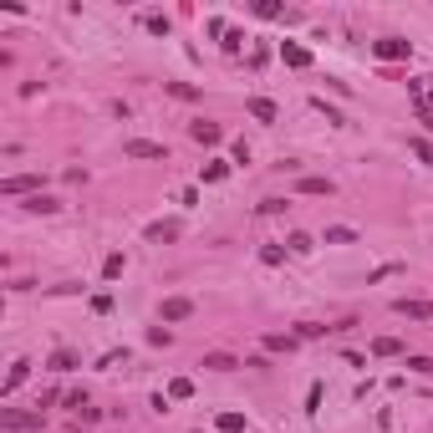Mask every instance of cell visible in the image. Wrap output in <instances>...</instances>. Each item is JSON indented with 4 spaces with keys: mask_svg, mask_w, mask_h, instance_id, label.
Wrapping results in <instances>:
<instances>
[{
    "mask_svg": "<svg viewBox=\"0 0 433 433\" xmlns=\"http://www.w3.org/2000/svg\"><path fill=\"white\" fill-rule=\"evenodd\" d=\"M255 16H265V21H275V16H285V10H281V6H275V0H260V6H255Z\"/></svg>",
    "mask_w": 433,
    "mask_h": 433,
    "instance_id": "cell-25",
    "label": "cell"
},
{
    "mask_svg": "<svg viewBox=\"0 0 433 433\" xmlns=\"http://www.w3.org/2000/svg\"><path fill=\"white\" fill-rule=\"evenodd\" d=\"M372 57L377 61H403L408 57V41L403 36H383V41H372Z\"/></svg>",
    "mask_w": 433,
    "mask_h": 433,
    "instance_id": "cell-2",
    "label": "cell"
},
{
    "mask_svg": "<svg viewBox=\"0 0 433 433\" xmlns=\"http://www.w3.org/2000/svg\"><path fill=\"white\" fill-rule=\"evenodd\" d=\"M168 92H174V97H179V102H194V97H199V92H194L189 82H168Z\"/></svg>",
    "mask_w": 433,
    "mask_h": 433,
    "instance_id": "cell-24",
    "label": "cell"
},
{
    "mask_svg": "<svg viewBox=\"0 0 433 433\" xmlns=\"http://www.w3.org/2000/svg\"><path fill=\"white\" fill-rule=\"evenodd\" d=\"M311 108H316V112H326V123H347V117H342V112H336V108H326V102H321V97H316V102H311Z\"/></svg>",
    "mask_w": 433,
    "mask_h": 433,
    "instance_id": "cell-30",
    "label": "cell"
},
{
    "mask_svg": "<svg viewBox=\"0 0 433 433\" xmlns=\"http://www.w3.org/2000/svg\"><path fill=\"white\" fill-rule=\"evenodd\" d=\"M148 240H179V225L174 219H159V225H148Z\"/></svg>",
    "mask_w": 433,
    "mask_h": 433,
    "instance_id": "cell-13",
    "label": "cell"
},
{
    "mask_svg": "<svg viewBox=\"0 0 433 433\" xmlns=\"http://www.w3.org/2000/svg\"><path fill=\"white\" fill-rule=\"evenodd\" d=\"M189 133H194V138H199V143H225V133H219V128H214V123H194V128H189Z\"/></svg>",
    "mask_w": 433,
    "mask_h": 433,
    "instance_id": "cell-15",
    "label": "cell"
},
{
    "mask_svg": "<svg viewBox=\"0 0 433 433\" xmlns=\"http://www.w3.org/2000/svg\"><path fill=\"white\" fill-rule=\"evenodd\" d=\"M301 336H265V352H291Z\"/></svg>",
    "mask_w": 433,
    "mask_h": 433,
    "instance_id": "cell-20",
    "label": "cell"
},
{
    "mask_svg": "<svg viewBox=\"0 0 433 433\" xmlns=\"http://www.w3.org/2000/svg\"><path fill=\"white\" fill-rule=\"evenodd\" d=\"M189 392H194L189 377H174V383H168V398H189Z\"/></svg>",
    "mask_w": 433,
    "mask_h": 433,
    "instance_id": "cell-23",
    "label": "cell"
},
{
    "mask_svg": "<svg viewBox=\"0 0 433 433\" xmlns=\"http://www.w3.org/2000/svg\"><path fill=\"white\" fill-rule=\"evenodd\" d=\"M6 194H31V189H41V174H16V179H6L0 183Z\"/></svg>",
    "mask_w": 433,
    "mask_h": 433,
    "instance_id": "cell-7",
    "label": "cell"
},
{
    "mask_svg": "<svg viewBox=\"0 0 433 433\" xmlns=\"http://www.w3.org/2000/svg\"><path fill=\"white\" fill-rule=\"evenodd\" d=\"M357 240V230H347V225H332L326 230V245H352Z\"/></svg>",
    "mask_w": 433,
    "mask_h": 433,
    "instance_id": "cell-17",
    "label": "cell"
},
{
    "mask_svg": "<svg viewBox=\"0 0 433 433\" xmlns=\"http://www.w3.org/2000/svg\"><path fill=\"white\" fill-rule=\"evenodd\" d=\"M408 148H413V153H418V159H423V163L433 168V143H428V138H413V143H408Z\"/></svg>",
    "mask_w": 433,
    "mask_h": 433,
    "instance_id": "cell-21",
    "label": "cell"
},
{
    "mask_svg": "<svg viewBox=\"0 0 433 433\" xmlns=\"http://www.w3.org/2000/svg\"><path fill=\"white\" fill-rule=\"evenodd\" d=\"M26 209H31V214H57V199H46V194H31V199H26Z\"/></svg>",
    "mask_w": 433,
    "mask_h": 433,
    "instance_id": "cell-12",
    "label": "cell"
},
{
    "mask_svg": "<svg viewBox=\"0 0 433 433\" xmlns=\"http://www.w3.org/2000/svg\"><path fill=\"white\" fill-rule=\"evenodd\" d=\"M123 270H128V255H117V250H112L108 260H102V275H108V281H117Z\"/></svg>",
    "mask_w": 433,
    "mask_h": 433,
    "instance_id": "cell-16",
    "label": "cell"
},
{
    "mask_svg": "<svg viewBox=\"0 0 433 433\" xmlns=\"http://www.w3.org/2000/svg\"><path fill=\"white\" fill-rule=\"evenodd\" d=\"M143 26H148V31H153V36H168V16H148V21H143Z\"/></svg>",
    "mask_w": 433,
    "mask_h": 433,
    "instance_id": "cell-28",
    "label": "cell"
},
{
    "mask_svg": "<svg viewBox=\"0 0 433 433\" xmlns=\"http://www.w3.org/2000/svg\"><path fill=\"white\" fill-rule=\"evenodd\" d=\"M189 311H194V301H189V296H168V301H163V321H183Z\"/></svg>",
    "mask_w": 433,
    "mask_h": 433,
    "instance_id": "cell-6",
    "label": "cell"
},
{
    "mask_svg": "<svg viewBox=\"0 0 433 433\" xmlns=\"http://www.w3.org/2000/svg\"><path fill=\"white\" fill-rule=\"evenodd\" d=\"M372 357H403V342H398V336H377V342H372Z\"/></svg>",
    "mask_w": 433,
    "mask_h": 433,
    "instance_id": "cell-11",
    "label": "cell"
},
{
    "mask_svg": "<svg viewBox=\"0 0 433 433\" xmlns=\"http://www.w3.org/2000/svg\"><path fill=\"white\" fill-rule=\"evenodd\" d=\"M26 372H31V362H26V357H21V362H10V372H6V383H0V398H10V392H16V387L26 383Z\"/></svg>",
    "mask_w": 433,
    "mask_h": 433,
    "instance_id": "cell-5",
    "label": "cell"
},
{
    "mask_svg": "<svg viewBox=\"0 0 433 433\" xmlns=\"http://www.w3.org/2000/svg\"><path fill=\"white\" fill-rule=\"evenodd\" d=\"M321 408V383H311V392H306V413H316Z\"/></svg>",
    "mask_w": 433,
    "mask_h": 433,
    "instance_id": "cell-31",
    "label": "cell"
},
{
    "mask_svg": "<svg viewBox=\"0 0 433 433\" xmlns=\"http://www.w3.org/2000/svg\"><path fill=\"white\" fill-rule=\"evenodd\" d=\"M199 367H209V372H234L240 362H234L230 352H204V362H199Z\"/></svg>",
    "mask_w": 433,
    "mask_h": 433,
    "instance_id": "cell-9",
    "label": "cell"
},
{
    "mask_svg": "<svg viewBox=\"0 0 433 433\" xmlns=\"http://www.w3.org/2000/svg\"><path fill=\"white\" fill-rule=\"evenodd\" d=\"M0 423H6L10 433H41V413H21V408H0Z\"/></svg>",
    "mask_w": 433,
    "mask_h": 433,
    "instance_id": "cell-1",
    "label": "cell"
},
{
    "mask_svg": "<svg viewBox=\"0 0 433 433\" xmlns=\"http://www.w3.org/2000/svg\"><path fill=\"white\" fill-rule=\"evenodd\" d=\"M123 153H128V159H168L163 143H148V138H128V143H123Z\"/></svg>",
    "mask_w": 433,
    "mask_h": 433,
    "instance_id": "cell-4",
    "label": "cell"
},
{
    "mask_svg": "<svg viewBox=\"0 0 433 433\" xmlns=\"http://www.w3.org/2000/svg\"><path fill=\"white\" fill-rule=\"evenodd\" d=\"M408 367H413V372H423V377H433V357H408Z\"/></svg>",
    "mask_w": 433,
    "mask_h": 433,
    "instance_id": "cell-29",
    "label": "cell"
},
{
    "mask_svg": "<svg viewBox=\"0 0 433 433\" xmlns=\"http://www.w3.org/2000/svg\"><path fill=\"white\" fill-rule=\"evenodd\" d=\"M51 367H57V372H72V367H77V352H72V347H57V352H51Z\"/></svg>",
    "mask_w": 433,
    "mask_h": 433,
    "instance_id": "cell-14",
    "label": "cell"
},
{
    "mask_svg": "<svg viewBox=\"0 0 433 433\" xmlns=\"http://www.w3.org/2000/svg\"><path fill=\"white\" fill-rule=\"evenodd\" d=\"M281 57H285V67H311V51H306V46H296V41H285V46H281Z\"/></svg>",
    "mask_w": 433,
    "mask_h": 433,
    "instance_id": "cell-10",
    "label": "cell"
},
{
    "mask_svg": "<svg viewBox=\"0 0 433 433\" xmlns=\"http://www.w3.org/2000/svg\"><path fill=\"white\" fill-rule=\"evenodd\" d=\"M225 174H230V163H209V168H204V183H219Z\"/></svg>",
    "mask_w": 433,
    "mask_h": 433,
    "instance_id": "cell-26",
    "label": "cell"
},
{
    "mask_svg": "<svg viewBox=\"0 0 433 433\" xmlns=\"http://www.w3.org/2000/svg\"><path fill=\"white\" fill-rule=\"evenodd\" d=\"M214 428H219V433H245V418H240V413H219Z\"/></svg>",
    "mask_w": 433,
    "mask_h": 433,
    "instance_id": "cell-18",
    "label": "cell"
},
{
    "mask_svg": "<svg viewBox=\"0 0 433 433\" xmlns=\"http://www.w3.org/2000/svg\"><path fill=\"white\" fill-rule=\"evenodd\" d=\"M245 108H250V117H255V123H275V117H281V112H275V102H270V97H250Z\"/></svg>",
    "mask_w": 433,
    "mask_h": 433,
    "instance_id": "cell-8",
    "label": "cell"
},
{
    "mask_svg": "<svg viewBox=\"0 0 433 433\" xmlns=\"http://www.w3.org/2000/svg\"><path fill=\"white\" fill-rule=\"evenodd\" d=\"M336 183L332 179H301V194H332Z\"/></svg>",
    "mask_w": 433,
    "mask_h": 433,
    "instance_id": "cell-19",
    "label": "cell"
},
{
    "mask_svg": "<svg viewBox=\"0 0 433 433\" xmlns=\"http://www.w3.org/2000/svg\"><path fill=\"white\" fill-rule=\"evenodd\" d=\"M392 311H398V316H408V321H433V301H392Z\"/></svg>",
    "mask_w": 433,
    "mask_h": 433,
    "instance_id": "cell-3",
    "label": "cell"
},
{
    "mask_svg": "<svg viewBox=\"0 0 433 433\" xmlns=\"http://www.w3.org/2000/svg\"><path fill=\"white\" fill-rule=\"evenodd\" d=\"M285 250H291V255H306V250H311V234H291V240H285Z\"/></svg>",
    "mask_w": 433,
    "mask_h": 433,
    "instance_id": "cell-22",
    "label": "cell"
},
{
    "mask_svg": "<svg viewBox=\"0 0 433 433\" xmlns=\"http://www.w3.org/2000/svg\"><path fill=\"white\" fill-rule=\"evenodd\" d=\"M260 260H265V265H281L285 250H281V245H265V250H260Z\"/></svg>",
    "mask_w": 433,
    "mask_h": 433,
    "instance_id": "cell-27",
    "label": "cell"
},
{
    "mask_svg": "<svg viewBox=\"0 0 433 433\" xmlns=\"http://www.w3.org/2000/svg\"><path fill=\"white\" fill-rule=\"evenodd\" d=\"M255 209H260V214H281V209H285V199H260Z\"/></svg>",
    "mask_w": 433,
    "mask_h": 433,
    "instance_id": "cell-32",
    "label": "cell"
},
{
    "mask_svg": "<svg viewBox=\"0 0 433 433\" xmlns=\"http://www.w3.org/2000/svg\"><path fill=\"white\" fill-rule=\"evenodd\" d=\"M418 117H423V128L433 133V108H418Z\"/></svg>",
    "mask_w": 433,
    "mask_h": 433,
    "instance_id": "cell-33",
    "label": "cell"
}]
</instances>
